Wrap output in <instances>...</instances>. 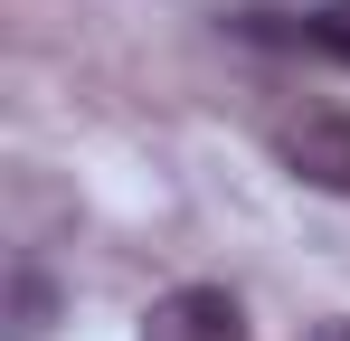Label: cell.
<instances>
[{
	"instance_id": "obj_4",
	"label": "cell",
	"mask_w": 350,
	"mask_h": 341,
	"mask_svg": "<svg viewBox=\"0 0 350 341\" xmlns=\"http://www.w3.org/2000/svg\"><path fill=\"white\" fill-rule=\"evenodd\" d=\"M303 341H350V313H322V323H312Z\"/></svg>"
},
{
	"instance_id": "obj_2",
	"label": "cell",
	"mask_w": 350,
	"mask_h": 341,
	"mask_svg": "<svg viewBox=\"0 0 350 341\" xmlns=\"http://www.w3.org/2000/svg\"><path fill=\"white\" fill-rule=\"evenodd\" d=\"M142 341H256V332H246V303L228 284H171L142 313Z\"/></svg>"
},
{
	"instance_id": "obj_3",
	"label": "cell",
	"mask_w": 350,
	"mask_h": 341,
	"mask_svg": "<svg viewBox=\"0 0 350 341\" xmlns=\"http://www.w3.org/2000/svg\"><path fill=\"white\" fill-rule=\"evenodd\" d=\"M303 38H312L322 57H332V66H350V0H322V10L303 19Z\"/></svg>"
},
{
	"instance_id": "obj_1",
	"label": "cell",
	"mask_w": 350,
	"mask_h": 341,
	"mask_svg": "<svg viewBox=\"0 0 350 341\" xmlns=\"http://www.w3.org/2000/svg\"><path fill=\"white\" fill-rule=\"evenodd\" d=\"M275 162L303 180V190H332V199H350V114L341 105H303L275 123Z\"/></svg>"
}]
</instances>
